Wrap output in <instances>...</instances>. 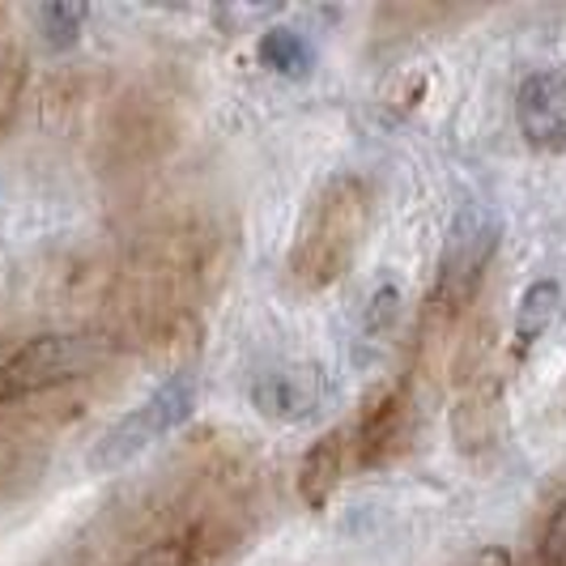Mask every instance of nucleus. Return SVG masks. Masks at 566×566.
<instances>
[{"mask_svg":"<svg viewBox=\"0 0 566 566\" xmlns=\"http://www.w3.org/2000/svg\"><path fill=\"white\" fill-rule=\"evenodd\" d=\"M370 230V188L354 175L328 179L312 197L294 248H290V277L303 290L337 285L363 252Z\"/></svg>","mask_w":566,"mask_h":566,"instance_id":"f257e3e1","label":"nucleus"},{"mask_svg":"<svg viewBox=\"0 0 566 566\" xmlns=\"http://www.w3.org/2000/svg\"><path fill=\"white\" fill-rule=\"evenodd\" d=\"M503 243V218L473 200L464 205L448 227V243L439 255V277H434V294H430V315L439 324H455L460 315L469 312L478 285H482L490 260Z\"/></svg>","mask_w":566,"mask_h":566,"instance_id":"f03ea898","label":"nucleus"},{"mask_svg":"<svg viewBox=\"0 0 566 566\" xmlns=\"http://www.w3.org/2000/svg\"><path fill=\"white\" fill-rule=\"evenodd\" d=\"M192 405H197V370H175L158 392H149L137 409H128L119 422L103 430V439L85 455L90 473H115V469L133 464L158 439H167L175 426L188 422Z\"/></svg>","mask_w":566,"mask_h":566,"instance_id":"7ed1b4c3","label":"nucleus"},{"mask_svg":"<svg viewBox=\"0 0 566 566\" xmlns=\"http://www.w3.org/2000/svg\"><path fill=\"white\" fill-rule=\"evenodd\" d=\"M103 358H107V340L90 333H48V337L27 340L0 363V405L64 388L90 375Z\"/></svg>","mask_w":566,"mask_h":566,"instance_id":"20e7f679","label":"nucleus"},{"mask_svg":"<svg viewBox=\"0 0 566 566\" xmlns=\"http://www.w3.org/2000/svg\"><path fill=\"white\" fill-rule=\"evenodd\" d=\"M515 124L541 154H566V77L533 73L515 94Z\"/></svg>","mask_w":566,"mask_h":566,"instance_id":"39448f33","label":"nucleus"},{"mask_svg":"<svg viewBox=\"0 0 566 566\" xmlns=\"http://www.w3.org/2000/svg\"><path fill=\"white\" fill-rule=\"evenodd\" d=\"M405 430H409V397L400 388H392V392H384L375 400L363 413V422H358V460L363 464L388 460L400 448Z\"/></svg>","mask_w":566,"mask_h":566,"instance_id":"423d86ee","label":"nucleus"},{"mask_svg":"<svg viewBox=\"0 0 566 566\" xmlns=\"http://www.w3.org/2000/svg\"><path fill=\"white\" fill-rule=\"evenodd\" d=\"M452 439L455 448L469 455L494 448V439H499V384H482L455 405Z\"/></svg>","mask_w":566,"mask_h":566,"instance_id":"0eeeda50","label":"nucleus"},{"mask_svg":"<svg viewBox=\"0 0 566 566\" xmlns=\"http://www.w3.org/2000/svg\"><path fill=\"white\" fill-rule=\"evenodd\" d=\"M340 473H345V443L340 434H328V439H315L303 464H298V499L312 511H324L328 499L337 494Z\"/></svg>","mask_w":566,"mask_h":566,"instance_id":"6e6552de","label":"nucleus"},{"mask_svg":"<svg viewBox=\"0 0 566 566\" xmlns=\"http://www.w3.org/2000/svg\"><path fill=\"white\" fill-rule=\"evenodd\" d=\"M260 60H264L269 69L285 73V77H307L315 64V48L298 34V30L277 27L260 39Z\"/></svg>","mask_w":566,"mask_h":566,"instance_id":"1a4fd4ad","label":"nucleus"},{"mask_svg":"<svg viewBox=\"0 0 566 566\" xmlns=\"http://www.w3.org/2000/svg\"><path fill=\"white\" fill-rule=\"evenodd\" d=\"M558 312H563V290L554 282H537L524 294L520 312H515V337L524 340V345L541 340L549 333V324L558 319Z\"/></svg>","mask_w":566,"mask_h":566,"instance_id":"9d476101","label":"nucleus"},{"mask_svg":"<svg viewBox=\"0 0 566 566\" xmlns=\"http://www.w3.org/2000/svg\"><path fill=\"white\" fill-rule=\"evenodd\" d=\"M82 9L77 4H43L39 9V27H43V39L48 48H73L82 39Z\"/></svg>","mask_w":566,"mask_h":566,"instance_id":"9b49d317","label":"nucleus"},{"mask_svg":"<svg viewBox=\"0 0 566 566\" xmlns=\"http://www.w3.org/2000/svg\"><path fill=\"white\" fill-rule=\"evenodd\" d=\"M124 566H192V549H188V541H158Z\"/></svg>","mask_w":566,"mask_h":566,"instance_id":"f8f14e48","label":"nucleus"},{"mask_svg":"<svg viewBox=\"0 0 566 566\" xmlns=\"http://www.w3.org/2000/svg\"><path fill=\"white\" fill-rule=\"evenodd\" d=\"M541 563L566 566V499L558 503V511L549 515V524H545V537H541Z\"/></svg>","mask_w":566,"mask_h":566,"instance_id":"ddd939ff","label":"nucleus"},{"mask_svg":"<svg viewBox=\"0 0 566 566\" xmlns=\"http://www.w3.org/2000/svg\"><path fill=\"white\" fill-rule=\"evenodd\" d=\"M18 90H22V60L13 56V52H0V128L13 115Z\"/></svg>","mask_w":566,"mask_h":566,"instance_id":"4468645a","label":"nucleus"},{"mask_svg":"<svg viewBox=\"0 0 566 566\" xmlns=\"http://www.w3.org/2000/svg\"><path fill=\"white\" fill-rule=\"evenodd\" d=\"M455 566H511V554L503 545H482V549H473L469 558H460Z\"/></svg>","mask_w":566,"mask_h":566,"instance_id":"2eb2a0df","label":"nucleus"}]
</instances>
